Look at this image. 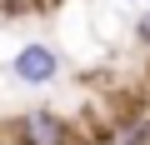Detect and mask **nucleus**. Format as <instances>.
Returning a JSON list of instances; mask_svg holds the SVG:
<instances>
[{
    "instance_id": "f257e3e1",
    "label": "nucleus",
    "mask_w": 150,
    "mask_h": 145,
    "mask_svg": "<svg viewBox=\"0 0 150 145\" xmlns=\"http://www.w3.org/2000/svg\"><path fill=\"white\" fill-rule=\"evenodd\" d=\"M15 145H90V140L55 110H25L15 120Z\"/></svg>"
},
{
    "instance_id": "7ed1b4c3",
    "label": "nucleus",
    "mask_w": 150,
    "mask_h": 145,
    "mask_svg": "<svg viewBox=\"0 0 150 145\" xmlns=\"http://www.w3.org/2000/svg\"><path fill=\"white\" fill-rule=\"evenodd\" d=\"M115 145H150V120H130L115 130Z\"/></svg>"
},
{
    "instance_id": "f03ea898",
    "label": "nucleus",
    "mask_w": 150,
    "mask_h": 145,
    "mask_svg": "<svg viewBox=\"0 0 150 145\" xmlns=\"http://www.w3.org/2000/svg\"><path fill=\"white\" fill-rule=\"evenodd\" d=\"M15 80H25V85H50L55 75H60V55H55V45H45V40H35V45H20L15 50Z\"/></svg>"
},
{
    "instance_id": "20e7f679",
    "label": "nucleus",
    "mask_w": 150,
    "mask_h": 145,
    "mask_svg": "<svg viewBox=\"0 0 150 145\" xmlns=\"http://www.w3.org/2000/svg\"><path fill=\"white\" fill-rule=\"evenodd\" d=\"M135 35H140V45H145V50H150V10H145V15H140V25H135Z\"/></svg>"
}]
</instances>
